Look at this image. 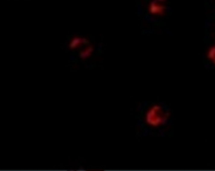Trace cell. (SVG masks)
<instances>
[{"label":"cell","mask_w":215,"mask_h":171,"mask_svg":"<svg viewBox=\"0 0 215 171\" xmlns=\"http://www.w3.org/2000/svg\"><path fill=\"white\" fill-rule=\"evenodd\" d=\"M207 56L208 58L215 64V46L211 48L208 52Z\"/></svg>","instance_id":"cell-1"}]
</instances>
